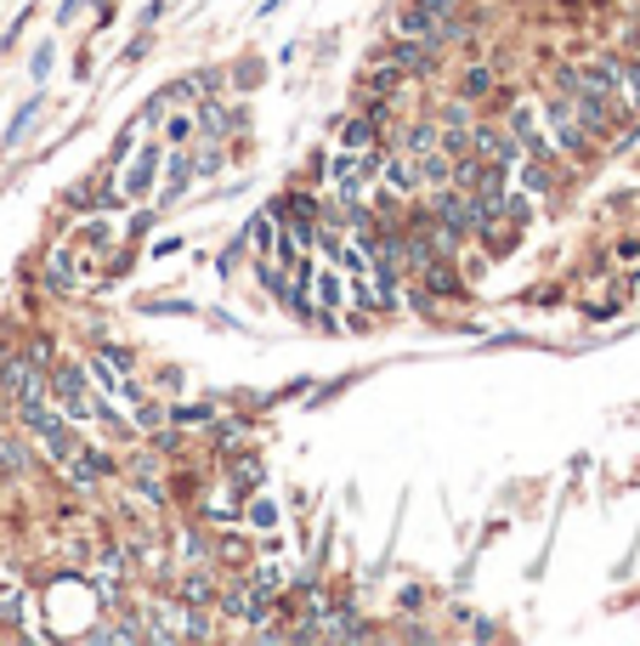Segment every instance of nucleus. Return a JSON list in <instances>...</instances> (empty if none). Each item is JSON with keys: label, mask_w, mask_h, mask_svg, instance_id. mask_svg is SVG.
<instances>
[{"label": "nucleus", "mask_w": 640, "mask_h": 646, "mask_svg": "<svg viewBox=\"0 0 640 646\" xmlns=\"http://www.w3.org/2000/svg\"><path fill=\"white\" fill-rule=\"evenodd\" d=\"M159 154H164V143H142V154H125L119 193H125L130 204H142V199L153 193V182H159Z\"/></svg>", "instance_id": "4"}, {"label": "nucleus", "mask_w": 640, "mask_h": 646, "mask_svg": "<svg viewBox=\"0 0 640 646\" xmlns=\"http://www.w3.org/2000/svg\"><path fill=\"white\" fill-rule=\"evenodd\" d=\"M414 165H420V193H436V188H448V182H454V159H448L443 148L420 154Z\"/></svg>", "instance_id": "12"}, {"label": "nucleus", "mask_w": 640, "mask_h": 646, "mask_svg": "<svg viewBox=\"0 0 640 646\" xmlns=\"http://www.w3.org/2000/svg\"><path fill=\"white\" fill-rule=\"evenodd\" d=\"M153 318H193V301H137Z\"/></svg>", "instance_id": "30"}, {"label": "nucleus", "mask_w": 640, "mask_h": 646, "mask_svg": "<svg viewBox=\"0 0 640 646\" xmlns=\"http://www.w3.org/2000/svg\"><path fill=\"white\" fill-rule=\"evenodd\" d=\"M244 522H250L255 533H273V528H278V499H255V505L244 510Z\"/></svg>", "instance_id": "27"}, {"label": "nucleus", "mask_w": 640, "mask_h": 646, "mask_svg": "<svg viewBox=\"0 0 640 646\" xmlns=\"http://www.w3.org/2000/svg\"><path fill=\"white\" fill-rule=\"evenodd\" d=\"M244 578H250V585H255V596H261V601H273V596H284V585H289V578H284V567H273V562H266V567H250Z\"/></svg>", "instance_id": "21"}, {"label": "nucleus", "mask_w": 640, "mask_h": 646, "mask_svg": "<svg viewBox=\"0 0 640 646\" xmlns=\"http://www.w3.org/2000/svg\"><path fill=\"white\" fill-rule=\"evenodd\" d=\"M182 556H193L198 567H205V562H210V544H205V539H198V533L187 528V539H182Z\"/></svg>", "instance_id": "36"}, {"label": "nucleus", "mask_w": 640, "mask_h": 646, "mask_svg": "<svg viewBox=\"0 0 640 646\" xmlns=\"http://www.w3.org/2000/svg\"><path fill=\"white\" fill-rule=\"evenodd\" d=\"M80 7H85V0H62V12H57V18H62V23H69V18H75Z\"/></svg>", "instance_id": "41"}, {"label": "nucleus", "mask_w": 640, "mask_h": 646, "mask_svg": "<svg viewBox=\"0 0 640 646\" xmlns=\"http://www.w3.org/2000/svg\"><path fill=\"white\" fill-rule=\"evenodd\" d=\"M477 170H482L477 154H459V159H454V188H477Z\"/></svg>", "instance_id": "31"}, {"label": "nucleus", "mask_w": 640, "mask_h": 646, "mask_svg": "<svg viewBox=\"0 0 640 646\" xmlns=\"http://www.w3.org/2000/svg\"><path fill=\"white\" fill-rule=\"evenodd\" d=\"M80 238H85L91 250H103V256L114 250V227H103V222H85V227H80Z\"/></svg>", "instance_id": "32"}, {"label": "nucleus", "mask_w": 640, "mask_h": 646, "mask_svg": "<svg viewBox=\"0 0 640 646\" xmlns=\"http://www.w3.org/2000/svg\"><path fill=\"white\" fill-rule=\"evenodd\" d=\"M193 120H198V136L193 143H227L232 131L244 125V109H227V102H193Z\"/></svg>", "instance_id": "6"}, {"label": "nucleus", "mask_w": 640, "mask_h": 646, "mask_svg": "<svg viewBox=\"0 0 640 646\" xmlns=\"http://www.w3.org/2000/svg\"><path fill=\"white\" fill-rule=\"evenodd\" d=\"M103 358H108L119 374H130V369H137V352H130V347H119V340H108V347H103Z\"/></svg>", "instance_id": "34"}, {"label": "nucleus", "mask_w": 640, "mask_h": 646, "mask_svg": "<svg viewBox=\"0 0 640 646\" xmlns=\"http://www.w3.org/2000/svg\"><path fill=\"white\" fill-rule=\"evenodd\" d=\"M402 306H409V313H431V290H425V284L414 279L409 290H402Z\"/></svg>", "instance_id": "35"}, {"label": "nucleus", "mask_w": 640, "mask_h": 646, "mask_svg": "<svg viewBox=\"0 0 640 646\" xmlns=\"http://www.w3.org/2000/svg\"><path fill=\"white\" fill-rule=\"evenodd\" d=\"M352 301H357V306H375V290H368V284L357 279V284H352Z\"/></svg>", "instance_id": "40"}, {"label": "nucleus", "mask_w": 640, "mask_h": 646, "mask_svg": "<svg viewBox=\"0 0 640 646\" xmlns=\"http://www.w3.org/2000/svg\"><path fill=\"white\" fill-rule=\"evenodd\" d=\"M164 420H171L176 431H182V426H210V420H216V408H210V403H176Z\"/></svg>", "instance_id": "24"}, {"label": "nucleus", "mask_w": 640, "mask_h": 646, "mask_svg": "<svg viewBox=\"0 0 640 646\" xmlns=\"http://www.w3.org/2000/svg\"><path fill=\"white\" fill-rule=\"evenodd\" d=\"M613 68H618V91H624V102H629V109H640V57H635V63H618V57H613Z\"/></svg>", "instance_id": "26"}, {"label": "nucleus", "mask_w": 640, "mask_h": 646, "mask_svg": "<svg viewBox=\"0 0 640 646\" xmlns=\"http://www.w3.org/2000/svg\"><path fill=\"white\" fill-rule=\"evenodd\" d=\"M391 63H397L409 80H420V75H436V46H431V41H397Z\"/></svg>", "instance_id": "11"}, {"label": "nucleus", "mask_w": 640, "mask_h": 646, "mask_svg": "<svg viewBox=\"0 0 640 646\" xmlns=\"http://www.w3.org/2000/svg\"><path fill=\"white\" fill-rule=\"evenodd\" d=\"M153 222H159V211H137V216H130V233H137V238H142V233H148Z\"/></svg>", "instance_id": "38"}, {"label": "nucleus", "mask_w": 640, "mask_h": 646, "mask_svg": "<svg viewBox=\"0 0 640 646\" xmlns=\"http://www.w3.org/2000/svg\"><path fill=\"white\" fill-rule=\"evenodd\" d=\"M391 34H397V41H431V46H436V18L420 12V7H402Z\"/></svg>", "instance_id": "14"}, {"label": "nucleus", "mask_w": 640, "mask_h": 646, "mask_svg": "<svg viewBox=\"0 0 640 646\" xmlns=\"http://www.w3.org/2000/svg\"><path fill=\"white\" fill-rule=\"evenodd\" d=\"M171 619H176V635H182V641H210V635H216L210 612H205V607H193V601H182V607L171 612Z\"/></svg>", "instance_id": "15"}, {"label": "nucleus", "mask_w": 640, "mask_h": 646, "mask_svg": "<svg viewBox=\"0 0 640 646\" xmlns=\"http://www.w3.org/2000/svg\"><path fill=\"white\" fill-rule=\"evenodd\" d=\"M57 471H62V476H69V483H75L80 494H91V488H103V483H108V476H114V460H108V454H96V449H91V442H80V449H75L69 460H62Z\"/></svg>", "instance_id": "5"}, {"label": "nucleus", "mask_w": 640, "mask_h": 646, "mask_svg": "<svg viewBox=\"0 0 640 646\" xmlns=\"http://www.w3.org/2000/svg\"><path fill=\"white\" fill-rule=\"evenodd\" d=\"M380 182H386V193H397L402 204L420 199V165H414V154L386 148V159H380Z\"/></svg>", "instance_id": "7"}, {"label": "nucleus", "mask_w": 640, "mask_h": 646, "mask_svg": "<svg viewBox=\"0 0 640 646\" xmlns=\"http://www.w3.org/2000/svg\"><path fill=\"white\" fill-rule=\"evenodd\" d=\"M221 165H227V143H205V154L193 159V177H221Z\"/></svg>", "instance_id": "28"}, {"label": "nucleus", "mask_w": 640, "mask_h": 646, "mask_svg": "<svg viewBox=\"0 0 640 646\" xmlns=\"http://www.w3.org/2000/svg\"><path fill=\"white\" fill-rule=\"evenodd\" d=\"M46 392H52V403H57L75 426H80V420H96V403H103V397H91V381H85L80 363H52Z\"/></svg>", "instance_id": "1"}, {"label": "nucleus", "mask_w": 640, "mask_h": 646, "mask_svg": "<svg viewBox=\"0 0 640 646\" xmlns=\"http://www.w3.org/2000/svg\"><path fill=\"white\" fill-rule=\"evenodd\" d=\"M511 177H516V182H522V188H527L533 199L556 193V170H545V159H533V154H527V159H522V165L511 170Z\"/></svg>", "instance_id": "16"}, {"label": "nucleus", "mask_w": 640, "mask_h": 646, "mask_svg": "<svg viewBox=\"0 0 640 646\" xmlns=\"http://www.w3.org/2000/svg\"><path fill=\"white\" fill-rule=\"evenodd\" d=\"M312 306H318V313H334V306H346L341 272H312Z\"/></svg>", "instance_id": "17"}, {"label": "nucleus", "mask_w": 640, "mask_h": 646, "mask_svg": "<svg viewBox=\"0 0 640 646\" xmlns=\"http://www.w3.org/2000/svg\"><path fill=\"white\" fill-rule=\"evenodd\" d=\"M261 460L255 454H227V494L232 499H250V494H261Z\"/></svg>", "instance_id": "10"}, {"label": "nucleus", "mask_w": 640, "mask_h": 646, "mask_svg": "<svg viewBox=\"0 0 640 646\" xmlns=\"http://www.w3.org/2000/svg\"><path fill=\"white\" fill-rule=\"evenodd\" d=\"M18 352H23V363L35 369V374H52V363H57V347H52V335H28Z\"/></svg>", "instance_id": "20"}, {"label": "nucleus", "mask_w": 640, "mask_h": 646, "mask_svg": "<svg viewBox=\"0 0 640 646\" xmlns=\"http://www.w3.org/2000/svg\"><path fill=\"white\" fill-rule=\"evenodd\" d=\"M41 279H46V290H52V295H75V290H80V250H75V245H57V250H46V261H41Z\"/></svg>", "instance_id": "8"}, {"label": "nucleus", "mask_w": 640, "mask_h": 646, "mask_svg": "<svg viewBox=\"0 0 640 646\" xmlns=\"http://www.w3.org/2000/svg\"><path fill=\"white\" fill-rule=\"evenodd\" d=\"M35 120H41V97H28V102H23V109H18V120L7 125V143H0V148H18V143H23V136H28V131H35Z\"/></svg>", "instance_id": "23"}, {"label": "nucleus", "mask_w": 640, "mask_h": 646, "mask_svg": "<svg viewBox=\"0 0 640 646\" xmlns=\"http://www.w3.org/2000/svg\"><path fill=\"white\" fill-rule=\"evenodd\" d=\"M414 279L431 290V301H448V295H459L465 290V279H459V267H454V256H436V261H425Z\"/></svg>", "instance_id": "9"}, {"label": "nucleus", "mask_w": 640, "mask_h": 646, "mask_svg": "<svg viewBox=\"0 0 640 646\" xmlns=\"http://www.w3.org/2000/svg\"><path fill=\"white\" fill-rule=\"evenodd\" d=\"M193 136H198L193 109H171V114H164V148H182V143H193Z\"/></svg>", "instance_id": "19"}, {"label": "nucleus", "mask_w": 640, "mask_h": 646, "mask_svg": "<svg viewBox=\"0 0 640 646\" xmlns=\"http://www.w3.org/2000/svg\"><path fill=\"white\" fill-rule=\"evenodd\" d=\"M182 601H193V607H210V601H216V585H210V573H198V567H193V573L182 578Z\"/></svg>", "instance_id": "25"}, {"label": "nucleus", "mask_w": 640, "mask_h": 646, "mask_svg": "<svg viewBox=\"0 0 640 646\" xmlns=\"http://www.w3.org/2000/svg\"><path fill=\"white\" fill-rule=\"evenodd\" d=\"M431 216L436 222H443V227H454L459 238H470V233H477V193H470V188H436L431 193Z\"/></svg>", "instance_id": "2"}, {"label": "nucleus", "mask_w": 640, "mask_h": 646, "mask_svg": "<svg viewBox=\"0 0 640 646\" xmlns=\"http://www.w3.org/2000/svg\"><path fill=\"white\" fill-rule=\"evenodd\" d=\"M0 476H28V437H18V431H0Z\"/></svg>", "instance_id": "13"}, {"label": "nucleus", "mask_w": 640, "mask_h": 646, "mask_svg": "<svg viewBox=\"0 0 640 646\" xmlns=\"http://www.w3.org/2000/svg\"><path fill=\"white\" fill-rule=\"evenodd\" d=\"M210 442H216V454L227 460V454H239L250 442V426L244 420H210Z\"/></svg>", "instance_id": "18"}, {"label": "nucleus", "mask_w": 640, "mask_h": 646, "mask_svg": "<svg viewBox=\"0 0 640 646\" xmlns=\"http://www.w3.org/2000/svg\"><path fill=\"white\" fill-rule=\"evenodd\" d=\"M182 250V238L171 233V238H159V245H153V261H164V256H176Z\"/></svg>", "instance_id": "39"}, {"label": "nucleus", "mask_w": 640, "mask_h": 646, "mask_svg": "<svg viewBox=\"0 0 640 646\" xmlns=\"http://www.w3.org/2000/svg\"><path fill=\"white\" fill-rule=\"evenodd\" d=\"M216 612H221L227 624H232V619H239V624H255V619H273V601H261L255 585L239 573V578H232V585L216 596Z\"/></svg>", "instance_id": "3"}, {"label": "nucleus", "mask_w": 640, "mask_h": 646, "mask_svg": "<svg viewBox=\"0 0 640 646\" xmlns=\"http://www.w3.org/2000/svg\"><path fill=\"white\" fill-rule=\"evenodd\" d=\"M488 91H493V68H482V63H470V68H465V75H459V97H465V102H482Z\"/></svg>", "instance_id": "22"}, {"label": "nucleus", "mask_w": 640, "mask_h": 646, "mask_svg": "<svg viewBox=\"0 0 640 646\" xmlns=\"http://www.w3.org/2000/svg\"><path fill=\"white\" fill-rule=\"evenodd\" d=\"M52 57H57L52 46H35V57H28V75H35V80H46V75H52Z\"/></svg>", "instance_id": "37"}, {"label": "nucleus", "mask_w": 640, "mask_h": 646, "mask_svg": "<svg viewBox=\"0 0 640 646\" xmlns=\"http://www.w3.org/2000/svg\"><path fill=\"white\" fill-rule=\"evenodd\" d=\"M436 125H470V102L465 97L443 102V109H436Z\"/></svg>", "instance_id": "33"}, {"label": "nucleus", "mask_w": 640, "mask_h": 646, "mask_svg": "<svg viewBox=\"0 0 640 646\" xmlns=\"http://www.w3.org/2000/svg\"><path fill=\"white\" fill-rule=\"evenodd\" d=\"M402 80H409V75H402L397 63H386V68H375V75H368V91H375V97H391Z\"/></svg>", "instance_id": "29"}]
</instances>
